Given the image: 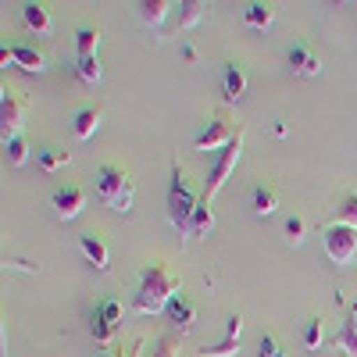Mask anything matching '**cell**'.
Instances as JSON below:
<instances>
[{
    "label": "cell",
    "instance_id": "obj_1",
    "mask_svg": "<svg viewBox=\"0 0 357 357\" xmlns=\"http://www.w3.org/2000/svg\"><path fill=\"white\" fill-rule=\"evenodd\" d=\"M178 296V279L172 275V268L165 261H151L143 268V279L136 289V311L139 314H158L165 311Z\"/></svg>",
    "mask_w": 357,
    "mask_h": 357
},
{
    "label": "cell",
    "instance_id": "obj_2",
    "mask_svg": "<svg viewBox=\"0 0 357 357\" xmlns=\"http://www.w3.org/2000/svg\"><path fill=\"white\" fill-rule=\"evenodd\" d=\"M200 197L193 193L186 172L178 168V161L172 165V183H168V222L175 225L178 236H190V222H193V211H197Z\"/></svg>",
    "mask_w": 357,
    "mask_h": 357
},
{
    "label": "cell",
    "instance_id": "obj_3",
    "mask_svg": "<svg viewBox=\"0 0 357 357\" xmlns=\"http://www.w3.org/2000/svg\"><path fill=\"white\" fill-rule=\"evenodd\" d=\"M97 193H100V200L107 204V207H114V211H129L132 207V197H136V190H132V175L122 168V165H104L100 172H97Z\"/></svg>",
    "mask_w": 357,
    "mask_h": 357
},
{
    "label": "cell",
    "instance_id": "obj_4",
    "mask_svg": "<svg viewBox=\"0 0 357 357\" xmlns=\"http://www.w3.org/2000/svg\"><path fill=\"white\" fill-rule=\"evenodd\" d=\"M243 129H236V136H232V143L229 146H222V154H218V161H215V172L207 175V186H204V193H200V200H207L211 204V197L229 183V175H232V168H236V161H240V154H243Z\"/></svg>",
    "mask_w": 357,
    "mask_h": 357
},
{
    "label": "cell",
    "instance_id": "obj_5",
    "mask_svg": "<svg viewBox=\"0 0 357 357\" xmlns=\"http://www.w3.org/2000/svg\"><path fill=\"white\" fill-rule=\"evenodd\" d=\"M325 254H329L333 264H350L357 257V229L329 225L325 229Z\"/></svg>",
    "mask_w": 357,
    "mask_h": 357
},
{
    "label": "cell",
    "instance_id": "obj_6",
    "mask_svg": "<svg viewBox=\"0 0 357 357\" xmlns=\"http://www.w3.org/2000/svg\"><path fill=\"white\" fill-rule=\"evenodd\" d=\"M22 126H25V100L15 89H4V97H0V139L8 143L22 136Z\"/></svg>",
    "mask_w": 357,
    "mask_h": 357
},
{
    "label": "cell",
    "instance_id": "obj_7",
    "mask_svg": "<svg viewBox=\"0 0 357 357\" xmlns=\"http://www.w3.org/2000/svg\"><path fill=\"white\" fill-rule=\"evenodd\" d=\"M236 136V129L225 122V118H211V122H204L193 136V146L197 151H218V146H229Z\"/></svg>",
    "mask_w": 357,
    "mask_h": 357
},
{
    "label": "cell",
    "instance_id": "obj_8",
    "mask_svg": "<svg viewBox=\"0 0 357 357\" xmlns=\"http://www.w3.org/2000/svg\"><path fill=\"white\" fill-rule=\"evenodd\" d=\"M50 204H54L57 218L72 222V218H79V215H82V207H86V193H82L79 186H57V190H54V197H50Z\"/></svg>",
    "mask_w": 357,
    "mask_h": 357
},
{
    "label": "cell",
    "instance_id": "obj_9",
    "mask_svg": "<svg viewBox=\"0 0 357 357\" xmlns=\"http://www.w3.org/2000/svg\"><path fill=\"white\" fill-rule=\"evenodd\" d=\"M240 336H243V314H229L225 336L215 347H204L200 354L204 357H232V354H240Z\"/></svg>",
    "mask_w": 357,
    "mask_h": 357
},
{
    "label": "cell",
    "instance_id": "obj_10",
    "mask_svg": "<svg viewBox=\"0 0 357 357\" xmlns=\"http://www.w3.org/2000/svg\"><path fill=\"white\" fill-rule=\"evenodd\" d=\"M289 68H293V75L314 79V75H321V57H318V50L307 47V43H293V47H289Z\"/></svg>",
    "mask_w": 357,
    "mask_h": 357
},
{
    "label": "cell",
    "instance_id": "obj_11",
    "mask_svg": "<svg viewBox=\"0 0 357 357\" xmlns=\"http://www.w3.org/2000/svg\"><path fill=\"white\" fill-rule=\"evenodd\" d=\"M222 93H225L229 104H236V100L247 93V72H243L240 61H229L225 65V72H222Z\"/></svg>",
    "mask_w": 357,
    "mask_h": 357
},
{
    "label": "cell",
    "instance_id": "obj_12",
    "mask_svg": "<svg viewBox=\"0 0 357 357\" xmlns=\"http://www.w3.org/2000/svg\"><path fill=\"white\" fill-rule=\"evenodd\" d=\"M100 118H104L100 104H86V107H79L75 118H72V132H75L79 139H89V136L100 129Z\"/></svg>",
    "mask_w": 357,
    "mask_h": 357
},
{
    "label": "cell",
    "instance_id": "obj_13",
    "mask_svg": "<svg viewBox=\"0 0 357 357\" xmlns=\"http://www.w3.org/2000/svg\"><path fill=\"white\" fill-rule=\"evenodd\" d=\"M165 311H168V321L175 325L178 333H186L190 325L197 321V307H193V301H190V296H183V293H178V296H175V301H172Z\"/></svg>",
    "mask_w": 357,
    "mask_h": 357
},
{
    "label": "cell",
    "instance_id": "obj_14",
    "mask_svg": "<svg viewBox=\"0 0 357 357\" xmlns=\"http://www.w3.org/2000/svg\"><path fill=\"white\" fill-rule=\"evenodd\" d=\"M79 247H82L86 261L93 264L97 272H107V243L100 240L97 232H82V236H79Z\"/></svg>",
    "mask_w": 357,
    "mask_h": 357
},
{
    "label": "cell",
    "instance_id": "obj_15",
    "mask_svg": "<svg viewBox=\"0 0 357 357\" xmlns=\"http://www.w3.org/2000/svg\"><path fill=\"white\" fill-rule=\"evenodd\" d=\"M11 50H15L18 68H25V72H43V68H47V54H43L40 47H33V43H15Z\"/></svg>",
    "mask_w": 357,
    "mask_h": 357
},
{
    "label": "cell",
    "instance_id": "obj_16",
    "mask_svg": "<svg viewBox=\"0 0 357 357\" xmlns=\"http://www.w3.org/2000/svg\"><path fill=\"white\" fill-rule=\"evenodd\" d=\"M22 18H25V25L33 29L36 36H47L50 29H54V22H50V15H47L43 4H25V8H22Z\"/></svg>",
    "mask_w": 357,
    "mask_h": 357
},
{
    "label": "cell",
    "instance_id": "obj_17",
    "mask_svg": "<svg viewBox=\"0 0 357 357\" xmlns=\"http://www.w3.org/2000/svg\"><path fill=\"white\" fill-rule=\"evenodd\" d=\"M204 15H207V4H200V0H186V4H178L175 33H186V29H193L197 22H204Z\"/></svg>",
    "mask_w": 357,
    "mask_h": 357
},
{
    "label": "cell",
    "instance_id": "obj_18",
    "mask_svg": "<svg viewBox=\"0 0 357 357\" xmlns=\"http://www.w3.org/2000/svg\"><path fill=\"white\" fill-rule=\"evenodd\" d=\"M72 161V154L65 151V146H43V151H36V165L43 172H57V168H65Z\"/></svg>",
    "mask_w": 357,
    "mask_h": 357
},
{
    "label": "cell",
    "instance_id": "obj_19",
    "mask_svg": "<svg viewBox=\"0 0 357 357\" xmlns=\"http://www.w3.org/2000/svg\"><path fill=\"white\" fill-rule=\"evenodd\" d=\"M243 22H247L250 29H268V25L275 22V8H272V4H247Z\"/></svg>",
    "mask_w": 357,
    "mask_h": 357
},
{
    "label": "cell",
    "instance_id": "obj_20",
    "mask_svg": "<svg viewBox=\"0 0 357 357\" xmlns=\"http://www.w3.org/2000/svg\"><path fill=\"white\" fill-rule=\"evenodd\" d=\"M215 225V211H211V204L200 200L197 204V211H193V222H190V236H207Z\"/></svg>",
    "mask_w": 357,
    "mask_h": 357
},
{
    "label": "cell",
    "instance_id": "obj_21",
    "mask_svg": "<svg viewBox=\"0 0 357 357\" xmlns=\"http://www.w3.org/2000/svg\"><path fill=\"white\" fill-rule=\"evenodd\" d=\"M97 43H100V29H97V25H82L79 36H75V54H79V57L97 54Z\"/></svg>",
    "mask_w": 357,
    "mask_h": 357
},
{
    "label": "cell",
    "instance_id": "obj_22",
    "mask_svg": "<svg viewBox=\"0 0 357 357\" xmlns=\"http://www.w3.org/2000/svg\"><path fill=\"white\" fill-rule=\"evenodd\" d=\"M279 193L272 186H254V215H275Z\"/></svg>",
    "mask_w": 357,
    "mask_h": 357
},
{
    "label": "cell",
    "instance_id": "obj_23",
    "mask_svg": "<svg viewBox=\"0 0 357 357\" xmlns=\"http://www.w3.org/2000/svg\"><path fill=\"white\" fill-rule=\"evenodd\" d=\"M93 311H97L104 321H111L114 329H122V321H126V304H122V301H114V296H107V301H100Z\"/></svg>",
    "mask_w": 357,
    "mask_h": 357
},
{
    "label": "cell",
    "instance_id": "obj_24",
    "mask_svg": "<svg viewBox=\"0 0 357 357\" xmlns=\"http://www.w3.org/2000/svg\"><path fill=\"white\" fill-rule=\"evenodd\" d=\"M75 72L86 86H97L100 82V57L89 54V57H75Z\"/></svg>",
    "mask_w": 357,
    "mask_h": 357
},
{
    "label": "cell",
    "instance_id": "obj_25",
    "mask_svg": "<svg viewBox=\"0 0 357 357\" xmlns=\"http://www.w3.org/2000/svg\"><path fill=\"white\" fill-rule=\"evenodd\" d=\"M301 340H304L307 350H318V347H321V340H325V321H321V314H311V318L304 321Z\"/></svg>",
    "mask_w": 357,
    "mask_h": 357
},
{
    "label": "cell",
    "instance_id": "obj_26",
    "mask_svg": "<svg viewBox=\"0 0 357 357\" xmlns=\"http://www.w3.org/2000/svg\"><path fill=\"white\" fill-rule=\"evenodd\" d=\"M168 11H172L168 0H143V4H139V15H143L146 25H161L168 18Z\"/></svg>",
    "mask_w": 357,
    "mask_h": 357
},
{
    "label": "cell",
    "instance_id": "obj_27",
    "mask_svg": "<svg viewBox=\"0 0 357 357\" xmlns=\"http://www.w3.org/2000/svg\"><path fill=\"white\" fill-rule=\"evenodd\" d=\"M4 158H8L11 168H22V165L29 161V139H25V136L8 139V143H4Z\"/></svg>",
    "mask_w": 357,
    "mask_h": 357
},
{
    "label": "cell",
    "instance_id": "obj_28",
    "mask_svg": "<svg viewBox=\"0 0 357 357\" xmlns=\"http://www.w3.org/2000/svg\"><path fill=\"white\" fill-rule=\"evenodd\" d=\"M333 225H347V229H357V193L343 197V204L336 207V218Z\"/></svg>",
    "mask_w": 357,
    "mask_h": 357
},
{
    "label": "cell",
    "instance_id": "obj_29",
    "mask_svg": "<svg viewBox=\"0 0 357 357\" xmlns=\"http://www.w3.org/2000/svg\"><path fill=\"white\" fill-rule=\"evenodd\" d=\"M336 347H340L343 354L357 357V329H354L350 321H343V329H340V336H336Z\"/></svg>",
    "mask_w": 357,
    "mask_h": 357
},
{
    "label": "cell",
    "instance_id": "obj_30",
    "mask_svg": "<svg viewBox=\"0 0 357 357\" xmlns=\"http://www.w3.org/2000/svg\"><path fill=\"white\" fill-rule=\"evenodd\" d=\"M114 333H118V329H114V325H111V321H104V318H100V314L93 311V340L107 347V343L114 340Z\"/></svg>",
    "mask_w": 357,
    "mask_h": 357
},
{
    "label": "cell",
    "instance_id": "obj_31",
    "mask_svg": "<svg viewBox=\"0 0 357 357\" xmlns=\"http://www.w3.org/2000/svg\"><path fill=\"white\" fill-rule=\"evenodd\" d=\"M261 350H257V357H286V350L279 347V340L272 336V333H261V343H257Z\"/></svg>",
    "mask_w": 357,
    "mask_h": 357
},
{
    "label": "cell",
    "instance_id": "obj_32",
    "mask_svg": "<svg viewBox=\"0 0 357 357\" xmlns=\"http://www.w3.org/2000/svg\"><path fill=\"white\" fill-rule=\"evenodd\" d=\"M304 232H307V222H304L301 215H293V218L286 222V240H289V243H301Z\"/></svg>",
    "mask_w": 357,
    "mask_h": 357
},
{
    "label": "cell",
    "instance_id": "obj_33",
    "mask_svg": "<svg viewBox=\"0 0 357 357\" xmlns=\"http://www.w3.org/2000/svg\"><path fill=\"white\" fill-rule=\"evenodd\" d=\"M154 357H178V343H175V336H161Z\"/></svg>",
    "mask_w": 357,
    "mask_h": 357
},
{
    "label": "cell",
    "instance_id": "obj_34",
    "mask_svg": "<svg viewBox=\"0 0 357 357\" xmlns=\"http://www.w3.org/2000/svg\"><path fill=\"white\" fill-rule=\"evenodd\" d=\"M18 61H15V50L11 47H4V50H0V68H15Z\"/></svg>",
    "mask_w": 357,
    "mask_h": 357
},
{
    "label": "cell",
    "instance_id": "obj_35",
    "mask_svg": "<svg viewBox=\"0 0 357 357\" xmlns=\"http://www.w3.org/2000/svg\"><path fill=\"white\" fill-rule=\"evenodd\" d=\"M183 57L193 65V61H197V47H193V43H183Z\"/></svg>",
    "mask_w": 357,
    "mask_h": 357
},
{
    "label": "cell",
    "instance_id": "obj_36",
    "mask_svg": "<svg viewBox=\"0 0 357 357\" xmlns=\"http://www.w3.org/2000/svg\"><path fill=\"white\" fill-rule=\"evenodd\" d=\"M139 354H143V340H136V343L126 350V357H139Z\"/></svg>",
    "mask_w": 357,
    "mask_h": 357
},
{
    "label": "cell",
    "instance_id": "obj_37",
    "mask_svg": "<svg viewBox=\"0 0 357 357\" xmlns=\"http://www.w3.org/2000/svg\"><path fill=\"white\" fill-rule=\"evenodd\" d=\"M347 321H350V325H354V329H357V301L350 304V314H347Z\"/></svg>",
    "mask_w": 357,
    "mask_h": 357
},
{
    "label": "cell",
    "instance_id": "obj_38",
    "mask_svg": "<svg viewBox=\"0 0 357 357\" xmlns=\"http://www.w3.org/2000/svg\"><path fill=\"white\" fill-rule=\"evenodd\" d=\"M100 357H114V354H100Z\"/></svg>",
    "mask_w": 357,
    "mask_h": 357
}]
</instances>
